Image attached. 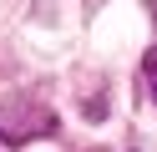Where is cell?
Returning a JSON list of instances; mask_svg holds the SVG:
<instances>
[{
	"instance_id": "1",
	"label": "cell",
	"mask_w": 157,
	"mask_h": 152,
	"mask_svg": "<svg viewBox=\"0 0 157 152\" xmlns=\"http://www.w3.org/2000/svg\"><path fill=\"white\" fill-rule=\"evenodd\" d=\"M142 71H147V76H157V46H152V51L142 56Z\"/></svg>"
},
{
	"instance_id": "2",
	"label": "cell",
	"mask_w": 157,
	"mask_h": 152,
	"mask_svg": "<svg viewBox=\"0 0 157 152\" xmlns=\"http://www.w3.org/2000/svg\"><path fill=\"white\" fill-rule=\"evenodd\" d=\"M147 81H152V101H157V76H147Z\"/></svg>"
}]
</instances>
